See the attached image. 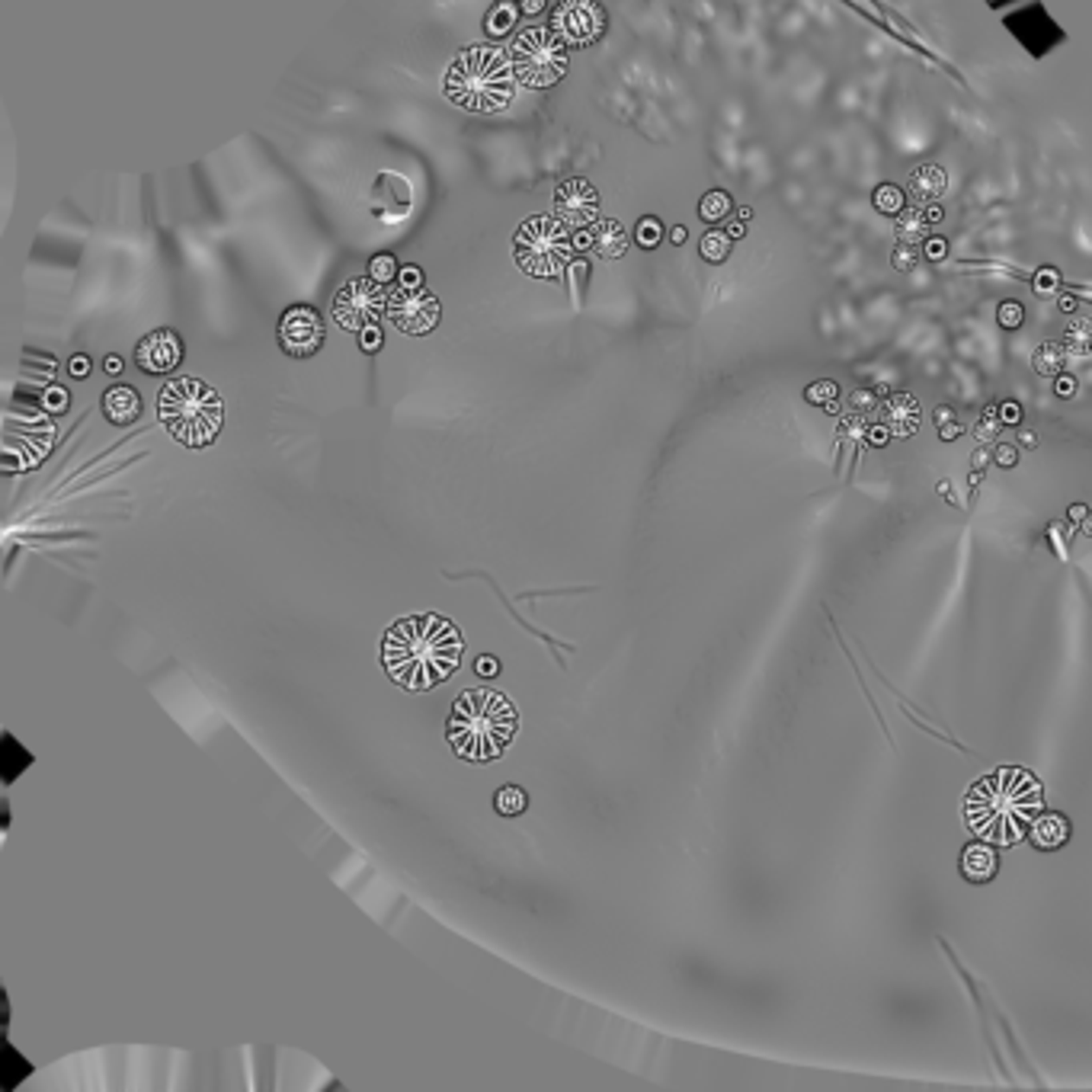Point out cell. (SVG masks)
<instances>
[{"mask_svg": "<svg viewBox=\"0 0 1092 1092\" xmlns=\"http://www.w3.org/2000/svg\"><path fill=\"white\" fill-rule=\"evenodd\" d=\"M1063 346H1060V343H1041V346H1038L1035 350V356H1032V365H1035V371L1038 375H1060V369H1063Z\"/></svg>", "mask_w": 1092, "mask_h": 1092, "instance_id": "cell-25", "label": "cell"}, {"mask_svg": "<svg viewBox=\"0 0 1092 1092\" xmlns=\"http://www.w3.org/2000/svg\"><path fill=\"white\" fill-rule=\"evenodd\" d=\"M596 212H600V193H596V186L590 180L574 176V180L557 183L555 215L561 221H568L570 228H587V225L596 221Z\"/></svg>", "mask_w": 1092, "mask_h": 1092, "instance_id": "cell-11", "label": "cell"}, {"mask_svg": "<svg viewBox=\"0 0 1092 1092\" xmlns=\"http://www.w3.org/2000/svg\"><path fill=\"white\" fill-rule=\"evenodd\" d=\"M1057 308H1060V311H1067V314H1070L1073 308H1076V298H1073V295H1060V298H1057Z\"/></svg>", "mask_w": 1092, "mask_h": 1092, "instance_id": "cell-48", "label": "cell"}, {"mask_svg": "<svg viewBox=\"0 0 1092 1092\" xmlns=\"http://www.w3.org/2000/svg\"><path fill=\"white\" fill-rule=\"evenodd\" d=\"M962 872L968 874L971 881H987V878L996 872V855H994V849H987V846H981V842H977V846H971V849L964 852V859H962Z\"/></svg>", "mask_w": 1092, "mask_h": 1092, "instance_id": "cell-19", "label": "cell"}, {"mask_svg": "<svg viewBox=\"0 0 1092 1092\" xmlns=\"http://www.w3.org/2000/svg\"><path fill=\"white\" fill-rule=\"evenodd\" d=\"M885 439H887V429H874V433H872V442H874V446H881Z\"/></svg>", "mask_w": 1092, "mask_h": 1092, "instance_id": "cell-52", "label": "cell"}, {"mask_svg": "<svg viewBox=\"0 0 1092 1092\" xmlns=\"http://www.w3.org/2000/svg\"><path fill=\"white\" fill-rule=\"evenodd\" d=\"M103 369L110 371V375H119V371H122V359H119V356H106V362H103Z\"/></svg>", "mask_w": 1092, "mask_h": 1092, "instance_id": "cell-46", "label": "cell"}, {"mask_svg": "<svg viewBox=\"0 0 1092 1092\" xmlns=\"http://www.w3.org/2000/svg\"><path fill=\"white\" fill-rule=\"evenodd\" d=\"M519 7H523V13H529V16H536V13L545 10V0H519Z\"/></svg>", "mask_w": 1092, "mask_h": 1092, "instance_id": "cell-44", "label": "cell"}, {"mask_svg": "<svg viewBox=\"0 0 1092 1092\" xmlns=\"http://www.w3.org/2000/svg\"><path fill=\"white\" fill-rule=\"evenodd\" d=\"M359 346L365 352H378V346H382V333H378V324H371V327L359 330Z\"/></svg>", "mask_w": 1092, "mask_h": 1092, "instance_id": "cell-36", "label": "cell"}, {"mask_svg": "<svg viewBox=\"0 0 1092 1092\" xmlns=\"http://www.w3.org/2000/svg\"><path fill=\"white\" fill-rule=\"evenodd\" d=\"M737 219H740V221H750V219H753V212H750V208L743 206V208H737Z\"/></svg>", "mask_w": 1092, "mask_h": 1092, "instance_id": "cell-53", "label": "cell"}, {"mask_svg": "<svg viewBox=\"0 0 1092 1092\" xmlns=\"http://www.w3.org/2000/svg\"><path fill=\"white\" fill-rule=\"evenodd\" d=\"M606 10L600 0H561L551 10V33L570 48H587L606 33Z\"/></svg>", "mask_w": 1092, "mask_h": 1092, "instance_id": "cell-8", "label": "cell"}, {"mask_svg": "<svg viewBox=\"0 0 1092 1092\" xmlns=\"http://www.w3.org/2000/svg\"><path fill=\"white\" fill-rule=\"evenodd\" d=\"M506 58L516 71V80L532 90L555 87L568 74V48L551 33V26H525L513 35Z\"/></svg>", "mask_w": 1092, "mask_h": 1092, "instance_id": "cell-6", "label": "cell"}, {"mask_svg": "<svg viewBox=\"0 0 1092 1092\" xmlns=\"http://www.w3.org/2000/svg\"><path fill=\"white\" fill-rule=\"evenodd\" d=\"M1054 391H1057L1060 397H1070V394L1076 391V382H1073L1070 375H1063V378H1057V384H1054Z\"/></svg>", "mask_w": 1092, "mask_h": 1092, "instance_id": "cell-43", "label": "cell"}, {"mask_svg": "<svg viewBox=\"0 0 1092 1092\" xmlns=\"http://www.w3.org/2000/svg\"><path fill=\"white\" fill-rule=\"evenodd\" d=\"M516 93V71L497 48H465L446 74V97L468 112H500Z\"/></svg>", "mask_w": 1092, "mask_h": 1092, "instance_id": "cell-3", "label": "cell"}, {"mask_svg": "<svg viewBox=\"0 0 1092 1092\" xmlns=\"http://www.w3.org/2000/svg\"><path fill=\"white\" fill-rule=\"evenodd\" d=\"M330 314L343 330L359 333L388 314V295L371 276H352L350 283L340 285V292L330 298Z\"/></svg>", "mask_w": 1092, "mask_h": 1092, "instance_id": "cell-7", "label": "cell"}, {"mask_svg": "<svg viewBox=\"0 0 1092 1092\" xmlns=\"http://www.w3.org/2000/svg\"><path fill=\"white\" fill-rule=\"evenodd\" d=\"M872 202L881 215H900V212H904V189H897V186H891V183L878 186Z\"/></svg>", "mask_w": 1092, "mask_h": 1092, "instance_id": "cell-27", "label": "cell"}, {"mask_svg": "<svg viewBox=\"0 0 1092 1092\" xmlns=\"http://www.w3.org/2000/svg\"><path fill=\"white\" fill-rule=\"evenodd\" d=\"M142 414V397L131 384H112L110 391L103 394V416L112 426H129L138 420Z\"/></svg>", "mask_w": 1092, "mask_h": 1092, "instance_id": "cell-14", "label": "cell"}, {"mask_svg": "<svg viewBox=\"0 0 1092 1092\" xmlns=\"http://www.w3.org/2000/svg\"><path fill=\"white\" fill-rule=\"evenodd\" d=\"M731 208H733V202L724 189H711V193H705L702 202H699V219L708 221V225H718V221H724L727 215H731Z\"/></svg>", "mask_w": 1092, "mask_h": 1092, "instance_id": "cell-23", "label": "cell"}, {"mask_svg": "<svg viewBox=\"0 0 1092 1092\" xmlns=\"http://www.w3.org/2000/svg\"><path fill=\"white\" fill-rule=\"evenodd\" d=\"M1060 529H1063V525H1060V523H1051L1048 538H1051V542H1054V548H1057V557H1067V536L1060 538Z\"/></svg>", "mask_w": 1092, "mask_h": 1092, "instance_id": "cell-41", "label": "cell"}, {"mask_svg": "<svg viewBox=\"0 0 1092 1092\" xmlns=\"http://www.w3.org/2000/svg\"><path fill=\"white\" fill-rule=\"evenodd\" d=\"M731 241H733V238L727 234V231H718V228L705 231V234H702V241H699L702 260L724 263L727 257H731Z\"/></svg>", "mask_w": 1092, "mask_h": 1092, "instance_id": "cell-22", "label": "cell"}, {"mask_svg": "<svg viewBox=\"0 0 1092 1092\" xmlns=\"http://www.w3.org/2000/svg\"><path fill=\"white\" fill-rule=\"evenodd\" d=\"M580 234H583L580 244L590 247L602 260H619V257H625V251H628V234H625V225L619 219H596L593 225H587V228L580 231Z\"/></svg>", "mask_w": 1092, "mask_h": 1092, "instance_id": "cell-13", "label": "cell"}, {"mask_svg": "<svg viewBox=\"0 0 1092 1092\" xmlns=\"http://www.w3.org/2000/svg\"><path fill=\"white\" fill-rule=\"evenodd\" d=\"M727 234H731L733 241H740L743 234H746V228H743V221L737 219V221H731V225H727Z\"/></svg>", "mask_w": 1092, "mask_h": 1092, "instance_id": "cell-47", "label": "cell"}, {"mask_svg": "<svg viewBox=\"0 0 1092 1092\" xmlns=\"http://www.w3.org/2000/svg\"><path fill=\"white\" fill-rule=\"evenodd\" d=\"M397 285H404V289H420V285H423V270H420V266H401V273H397Z\"/></svg>", "mask_w": 1092, "mask_h": 1092, "instance_id": "cell-35", "label": "cell"}, {"mask_svg": "<svg viewBox=\"0 0 1092 1092\" xmlns=\"http://www.w3.org/2000/svg\"><path fill=\"white\" fill-rule=\"evenodd\" d=\"M516 263L523 266V273L536 279H557L568 270L574 247H570L568 221L557 215H536L519 225L513 244Z\"/></svg>", "mask_w": 1092, "mask_h": 1092, "instance_id": "cell-5", "label": "cell"}, {"mask_svg": "<svg viewBox=\"0 0 1092 1092\" xmlns=\"http://www.w3.org/2000/svg\"><path fill=\"white\" fill-rule=\"evenodd\" d=\"M1080 523H1082V532H1086V536H1092V510H1086V516H1082Z\"/></svg>", "mask_w": 1092, "mask_h": 1092, "instance_id": "cell-51", "label": "cell"}, {"mask_svg": "<svg viewBox=\"0 0 1092 1092\" xmlns=\"http://www.w3.org/2000/svg\"><path fill=\"white\" fill-rule=\"evenodd\" d=\"M1032 289H1035V295H1051V292H1054V289H1057V270H1041V273L1035 276V279H1032Z\"/></svg>", "mask_w": 1092, "mask_h": 1092, "instance_id": "cell-33", "label": "cell"}, {"mask_svg": "<svg viewBox=\"0 0 1092 1092\" xmlns=\"http://www.w3.org/2000/svg\"><path fill=\"white\" fill-rule=\"evenodd\" d=\"M891 260H894V270H900V273H907V270H913V266H917V260H919L917 244L900 241V244H897V247H894V253H891Z\"/></svg>", "mask_w": 1092, "mask_h": 1092, "instance_id": "cell-31", "label": "cell"}, {"mask_svg": "<svg viewBox=\"0 0 1092 1092\" xmlns=\"http://www.w3.org/2000/svg\"><path fill=\"white\" fill-rule=\"evenodd\" d=\"M923 215H926L929 225H939V221L945 219V212H942L939 202H926V206H923Z\"/></svg>", "mask_w": 1092, "mask_h": 1092, "instance_id": "cell-42", "label": "cell"}, {"mask_svg": "<svg viewBox=\"0 0 1092 1092\" xmlns=\"http://www.w3.org/2000/svg\"><path fill=\"white\" fill-rule=\"evenodd\" d=\"M1063 350L1073 359H1086L1092 356V321L1089 317H1073L1067 330H1063Z\"/></svg>", "mask_w": 1092, "mask_h": 1092, "instance_id": "cell-18", "label": "cell"}, {"mask_svg": "<svg viewBox=\"0 0 1092 1092\" xmlns=\"http://www.w3.org/2000/svg\"><path fill=\"white\" fill-rule=\"evenodd\" d=\"M439 317H442L439 298L429 295L423 285H420V289H404V285H397L391 295H388V321H391L401 333L423 337V333H429V330H436Z\"/></svg>", "mask_w": 1092, "mask_h": 1092, "instance_id": "cell-9", "label": "cell"}, {"mask_svg": "<svg viewBox=\"0 0 1092 1092\" xmlns=\"http://www.w3.org/2000/svg\"><path fill=\"white\" fill-rule=\"evenodd\" d=\"M465 638L442 615H410L391 625L382 644V667L401 689L429 692L461 663Z\"/></svg>", "mask_w": 1092, "mask_h": 1092, "instance_id": "cell-1", "label": "cell"}, {"mask_svg": "<svg viewBox=\"0 0 1092 1092\" xmlns=\"http://www.w3.org/2000/svg\"><path fill=\"white\" fill-rule=\"evenodd\" d=\"M397 273H401V266H397V260H394L391 253H375L369 260V276L378 285H391L394 279H397Z\"/></svg>", "mask_w": 1092, "mask_h": 1092, "instance_id": "cell-28", "label": "cell"}, {"mask_svg": "<svg viewBox=\"0 0 1092 1092\" xmlns=\"http://www.w3.org/2000/svg\"><path fill=\"white\" fill-rule=\"evenodd\" d=\"M990 459V452H983V448H977V455H974V471H981L983 468V461Z\"/></svg>", "mask_w": 1092, "mask_h": 1092, "instance_id": "cell-50", "label": "cell"}, {"mask_svg": "<svg viewBox=\"0 0 1092 1092\" xmlns=\"http://www.w3.org/2000/svg\"><path fill=\"white\" fill-rule=\"evenodd\" d=\"M663 234H667V231H663V225H660L657 215H644V219H638V225H634V244L644 247V251L660 247Z\"/></svg>", "mask_w": 1092, "mask_h": 1092, "instance_id": "cell-26", "label": "cell"}, {"mask_svg": "<svg viewBox=\"0 0 1092 1092\" xmlns=\"http://www.w3.org/2000/svg\"><path fill=\"white\" fill-rule=\"evenodd\" d=\"M994 459H996V465H1000V468H1013V465H1016V459H1019V452H1016V446H996Z\"/></svg>", "mask_w": 1092, "mask_h": 1092, "instance_id": "cell-39", "label": "cell"}, {"mask_svg": "<svg viewBox=\"0 0 1092 1092\" xmlns=\"http://www.w3.org/2000/svg\"><path fill=\"white\" fill-rule=\"evenodd\" d=\"M519 731V711L493 689L461 692L446 721L448 746L468 763H493L513 743Z\"/></svg>", "mask_w": 1092, "mask_h": 1092, "instance_id": "cell-2", "label": "cell"}, {"mask_svg": "<svg viewBox=\"0 0 1092 1092\" xmlns=\"http://www.w3.org/2000/svg\"><path fill=\"white\" fill-rule=\"evenodd\" d=\"M686 234H689V231L682 228V225H676V228L670 231V241H673V244H686Z\"/></svg>", "mask_w": 1092, "mask_h": 1092, "instance_id": "cell-49", "label": "cell"}, {"mask_svg": "<svg viewBox=\"0 0 1092 1092\" xmlns=\"http://www.w3.org/2000/svg\"><path fill=\"white\" fill-rule=\"evenodd\" d=\"M279 346L292 359H308L324 346V317L311 305H292L279 321Z\"/></svg>", "mask_w": 1092, "mask_h": 1092, "instance_id": "cell-10", "label": "cell"}, {"mask_svg": "<svg viewBox=\"0 0 1092 1092\" xmlns=\"http://www.w3.org/2000/svg\"><path fill=\"white\" fill-rule=\"evenodd\" d=\"M836 394H840L836 382H814L808 391H804V397H808L810 404L830 407V404H836Z\"/></svg>", "mask_w": 1092, "mask_h": 1092, "instance_id": "cell-30", "label": "cell"}, {"mask_svg": "<svg viewBox=\"0 0 1092 1092\" xmlns=\"http://www.w3.org/2000/svg\"><path fill=\"white\" fill-rule=\"evenodd\" d=\"M885 420H887V426H891V433H897V436H910V433H917V426H919L917 397H910V394H894V397H887Z\"/></svg>", "mask_w": 1092, "mask_h": 1092, "instance_id": "cell-16", "label": "cell"}, {"mask_svg": "<svg viewBox=\"0 0 1092 1092\" xmlns=\"http://www.w3.org/2000/svg\"><path fill=\"white\" fill-rule=\"evenodd\" d=\"M474 673H478L481 679H493L497 673H500V660H497V657H491V654L478 657V663H474Z\"/></svg>", "mask_w": 1092, "mask_h": 1092, "instance_id": "cell-37", "label": "cell"}, {"mask_svg": "<svg viewBox=\"0 0 1092 1092\" xmlns=\"http://www.w3.org/2000/svg\"><path fill=\"white\" fill-rule=\"evenodd\" d=\"M183 362V340L170 327L151 330L148 337L138 340L135 346V365L144 375H170Z\"/></svg>", "mask_w": 1092, "mask_h": 1092, "instance_id": "cell-12", "label": "cell"}, {"mask_svg": "<svg viewBox=\"0 0 1092 1092\" xmlns=\"http://www.w3.org/2000/svg\"><path fill=\"white\" fill-rule=\"evenodd\" d=\"M157 416L167 433L186 448L212 446L221 433L225 407L215 388L199 378H170L157 397Z\"/></svg>", "mask_w": 1092, "mask_h": 1092, "instance_id": "cell-4", "label": "cell"}, {"mask_svg": "<svg viewBox=\"0 0 1092 1092\" xmlns=\"http://www.w3.org/2000/svg\"><path fill=\"white\" fill-rule=\"evenodd\" d=\"M519 0H497L487 16H484V33L491 35V39H506V35L516 29V22H519Z\"/></svg>", "mask_w": 1092, "mask_h": 1092, "instance_id": "cell-17", "label": "cell"}, {"mask_svg": "<svg viewBox=\"0 0 1092 1092\" xmlns=\"http://www.w3.org/2000/svg\"><path fill=\"white\" fill-rule=\"evenodd\" d=\"M1000 324H1003L1006 330H1016L1019 324H1022V321H1025V308L1019 305V302H1003V305H1000Z\"/></svg>", "mask_w": 1092, "mask_h": 1092, "instance_id": "cell-32", "label": "cell"}, {"mask_svg": "<svg viewBox=\"0 0 1092 1092\" xmlns=\"http://www.w3.org/2000/svg\"><path fill=\"white\" fill-rule=\"evenodd\" d=\"M1070 516H1073V519H1082V516H1086V506H1073Z\"/></svg>", "mask_w": 1092, "mask_h": 1092, "instance_id": "cell-54", "label": "cell"}, {"mask_svg": "<svg viewBox=\"0 0 1092 1092\" xmlns=\"http://www.w3.org/2000/svg\"><path fill=\"white\" fill-rule=\"evenodd\" d=\"M1003 426L1006 423H1003V416H1000V407H987L981 423H977V439H981V442H994Z\"/></svg>", "mask_w": 1092, "mask_h": 1092, "instance_id": "cell-29", "label": "cell"}, {"mask_svg": "<svg viewBox=\"0 0 1092 1092\" xmlns=\"http://www.w3.org/2000/svg\"><path fill=\"white\" fill-rule=\"evenodd\" d=\"M67 375H71V378H87L90 375V359L84 352H77V356L67 359Z\"/></svg>", "mask_w": 1092, "mask_h": 1092, "instance_id": "cell-38", "label": "cell"}, {"mask_svg": "<svg viewBox=\"0 0 1092 1092\" xmlns=\"http://www.w3.org/2000/svg\"><path fill=\"white\" fill-rule=\"evenodd\" d=\"M1032 840H1035V846H1041V849H1054V846H1060V842L1067 840V820L1054 817V814L1041 817L1035 827H1032Z\"/></svg>", "mask_w": 1092, "mask_h": 1092, "instance_id": "cell-21", "label": "cell"}, {"mask_svg": "<svg viewBox=\"0 0 1092 1092\" xmlns=\"http://www.w3.org/2000/svg\"><path fill=\"white\" fill-rule=\"evenodd\" d=\"M493 808L500 817H519L525 808H529V795H525L519 785H503L497 795H493Z\"/></svg>", "mask_w": 1092, "mask_h": 1092, "instance_id": "cell-24", "label": "cell"}, {"mask_svg": "<svg viewBox=\"0 0 1092 1092\" xmlns=\"http://www.w3.org/2000/svg\"><path fill=\"white\" fill-rule=\"evenodd\" d=\"M958 433H962V426H958V423H951V420H945V423H942V439H955Z\"/></svg>", "mask_w": 1092, "mask_h": 1092, "instance_id": "cell-45", "label": "cell"}, {"mask_svg": "<svg viewBox=\"0 0 1092 1092\" xmlns=\"http://www.w3.org/2000/svg\"><path fill=\"white\" fill-rule=\"evenodd\" d=\"M929 228H932V225L926 221L923 208H904V212L897 215V241H907V244L926 241Z\"/></svg>", "mask_w": 1092, "mask_h": 1092, "instance_id": "cell-20", "label": "cell"}, {"mask_svg": "<svg viewBox=\"0 0 1092 1092\" xmlns=\"http://www.w3.org/2000/svg\"><path fill=\"white\" fill-rule=\"evenodd\" d=\"M945 186H949V176H945V170H942L939 164H919L917 170L910 174V196L917 199L919 206L939 202Z\"/></svg>", "mask_w": 1092, "mask_h": 1092, "instance_id": "cell-15", "label": "cell"}, {"mask_svg": "<svg viewBox=\"0 0 1092 1092\" xmlns=\"http://www.w3.org/2000/svg\"><path fill=\"white\" fill-rule=\"evenodd\" d=\"M1000 416H1003L1006 426H1016L1019 420H1022V407H1019L1016 401H1006V404L1000 407Z\"/></svg>", "mask_w": 1092, "mask_h": 1092, "instance_id": "cell-40", "label": "cell"}, {"mask_svg": "<svg viewBox=\"0 0 1092 1092\" xmlns=\"http://www.w3.org/2000/svg\"><path fill=\"white\" fill-rule=\"evenodd\" d=\"M945 253H949V244L942 241V238H926V241H923V257H926V260L939 263L945 260Z\"/></svg>", "mask_w": 1092, "mask_h": 1092, "instance_id": "cell-34", "label": "cell"}]
</instances>
